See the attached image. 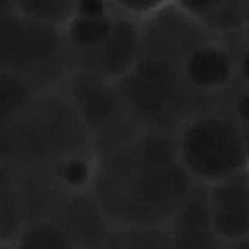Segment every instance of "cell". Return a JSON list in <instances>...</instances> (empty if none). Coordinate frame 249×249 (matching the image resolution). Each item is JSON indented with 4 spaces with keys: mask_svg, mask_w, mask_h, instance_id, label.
<instances>
[{
    "mask_svg": "<svg viewBox=\"0 0 249 249\" xmlns=\"http://www.w3.org/2000/svg\"><path fill=\"white\" fill-rule=\"evenodd\" d=\"M111 10H115L120 15L134 19L150 17L163 11L171 0H107Z\"/></svg>",
    "mask_w": 249,
    "mask_h": 249,
    "instance_id": "13",
    "label": "cell"
},
{
    "mask_svg": "<svg viewBox=\"0 0 249 249\" xmlns=\"http://www.w3.org/2000/svg\"><path fill=\"white\" fill-rule=\"evenodd\" d=\"M114 23V15L97 17L73 15L66 22V42L80 55L98 48L108 38Z\"/></svg>",
    "mask_w": 249,
    "mask_h": 249,
    "instance_id": "9",
    "label": "cell"
},
{
    "mask_svg": "<svg viewBox=\"0 0 249 249\" xmlns=\"http://www.w3.org/2000/svg\"><path fill=\"white\" fill-rule=\"evenodd\" d=\"M59 176L68 185L79 188L89 182L91 170L88 161L79 158H72L62 163L59 168Z\"/></svg>",
    "mask_w": 249,
    "mask_h": 249,
    "instance_id": "14",
    "label": "cell"
},
{
    "mask_svg": "<svg viewBox=\"0 0 249 249\" xmlns=\"http://www.w3.org/2000/svg\"><path fill=\"white\" fill-rule=\"evenodd\" d=\"M248 146L242 129L229 118L207 115L187 124L178 154L189 176L215 183L244 170Z\"/></svg>",
    "mask_w": 249,
    "mask_h": 249,
    "instance_id": "2",
    "label": "cell"
},
{
    "mask_svg": "<svg viewBox=\"0 0 249 249\" xmlns=\"http://www.w3.org/2000/svg\"><path fill=\"white\" fill-rule=\"evenodd\" d=\"M64 40L57 27L18 12L0 14V71L22 78L53 77L64 65Z\"/></svg>",
    "mask_w": 249,
    "mask_h": 249,
    "instance_id": "3",
    "label": "cell"
},
{
    "mask_svg": "<svg viewBox=\"0 0 249 249\" xmlns=\"http://www.w3.org/2000/svg\"><path fill=\"white\" fill-rule=\"evenodd\" d=\"M207 205L217 238L229 242L244 239L249 231V188L244 170L213 183Z\"/></svg>",
    "mask_w": 249,
    "mask_h": 249,
    "instance_id": "5",
    "label": "cell"
},
{
    "mask_svg": "<svg viewBox=\"0 0 249 249\" xmlns=\"http://www.w3.org/2000/svg\"><path fill=\"white\" fill-rule=\"evenodd\" d=\"M178 12L204 26L233 31L245 24L248 0H171Z\"/></svg>",
    "mask_w": 249,
    "mask_h": 249,
    "instance_id": "8",
    "label": "cell"
},
{
    "mask_svg": "<svg viewBox=\"0 0 249 249\" xmlns=\"http://www.w3.org/2000/svg\"><path fill=\"white\" fill-rule=\"evenodd\" d=\"M69 245V235L50 224H41L31 229L22 242L24 248H67Z\"/></svg>",
    "mask_w": 249,
    "mask_h": 249,
    "instance_id": "12",
    "label": "cell"
},
{
    "mask_svg": "<svg viewBox=\"0 0 249 249\" xmlns=\"http://www.w3.org/2000/svg\"><path fill=\"white\" fill-rule=\"evenodd\" d=\"M235 110L242 124L248 126L249 123V93L245 91L236 99Z\"/></svg>",
    "mask_w": 249,
    "mask_h": 249,
    "instance_id": "16",
    "label": "cell"
},
{
    "mask_svg": "<svg viewBox=\"0 0 249 249\" xmlns=\"http://www.w3.org/2000/svg\"><path fill=\"white\" fill-rule=\"evenodd\" d=\"M108 80L83 70L72 79L78 107L91 129H101L113 121L121 110V92L107 85Z\"/></svg>",
    "mask_w": 249,
    "mask_h": 249,
    "instance_id": "7",
    "label": "cell"
},
{
    "mask_svg": "<svg viewBox=\"0 0 249 249\" xmlns=\"http://www.w3.org/2000/svg\"><path fill=\"white\" fill-rule=\"evenodd\" d=\"M238 68L240 71V76L244 80L245 84L249 82V50L248 46H245L241 51L239 61H238Z\"/></svg>",
    "mask_w": 249,
    "mask_h": 249,
    "instance_id": "17",
    "label": "cell"
},
{
    "mask_svg": "<svg viewBox=\"0 0 249 249\" xmlns=\"http://www.w3.org/2000/svg\"><path fill=\"white\" fill-rule=\"evenodd\" d=\"M185 209L180 214L178 221V240L184 241L180 246H187L191 239H201V234H207L213 231L210 224V215L208 210L207 200L206 204L191 198L190 194L185 201ZM214 234V233H213Z\"/></svg>",
    "mask_w": 249,
    "mask_h": 249,
    "instance_id": "11",
    "label": "cell"
},
{
    "mask_svg": "<svg viewBox=\"0 0 249 249\" xmlns=\"http://www.w3.org/2000/svg\"><path fill=\"white\" fill-rule=\"evenodd\" d=\"M74 2L75 0H16L18 13L57 28L73 16Z\"/></svg>",
    "mask_w": 249,
    "mask_h": 249,
    "instance_id": "10",
    "label": "cell"
},
{
    "mask_svg": "<svg viewBox=\"0 0 249 249\" xmlns=\"http://www.w3.org/2000/svg\"><path fill=\"white\" fill-rule=\"evenodd\" d=\"M235 62L231 51L219 41L196 42L184 54L180 77L198 91H217L232 79Z\"/></svg>",
    "mask_w": 249,
    "mask_h": 249,
    "instance_id": "6",
    "label": "cell"
},
{
    "mask_svg": "<svg viewBox=\"0 0 249 249\" xmlns=\"http://www.w3.org/2000/svg\"><path fill=\"white\" fill-rule=\"evenodd\" d=\"M17 12L16 0H0V14Z\"/></svg>",
    "mask_w": 249,
    "mask_h": 249,
    "instance_id": "18",
    "label": "cell"
},
{
    "mask_svg": "<svg viewBox=\"0 0 249 249\" xmlns=\"http://www.w3.org/2000/svg\"><path fill=\"white\" fill-rule=\"evenodd\" d=\"M178 149L158 135H148L131 151L111 160L108 171L128 180L118 207L132 223L163 221L189 196V173L178 159Z\"/></svg>",
    "mask_w": 249,
    "mask_h": 249,
    "instance_id": "1",
    "label": "cell"
},
{
    "mask_svg": "<svg viewBox=\"0 0 249 249\" xmlns=\"http://www.w3.org/2000/svg\"><path fill=\"white\" fill-rule=\"evenodd\" d=\"M112 14L107 0H75L73 15L85 17H97Z\"/></svg>",
    "mask_w": 249,
    "mask_h": 249,
    "instance_id": "15",
    "label": "cell"
},
{
    "mask_svg": "<svg viewBox=\"0 0 249 249\" xmlns=\"http://www.w3.org/2000/svg\"><path fill=\"white\" fill-rule=\"evenodd\" d=\"M142 46V30L138 19L114 15L108 38L93 51L80 55L84 70L106 80L121 79L138 64Z\"/></svg>",
    "mask_w": 249,
    "mask_h": 249,
    "instance_id": "4",
    "label": "cell"
}]
</instances>
